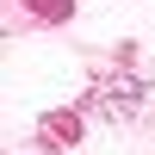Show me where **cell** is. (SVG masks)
<instances>
[]
</instances>
